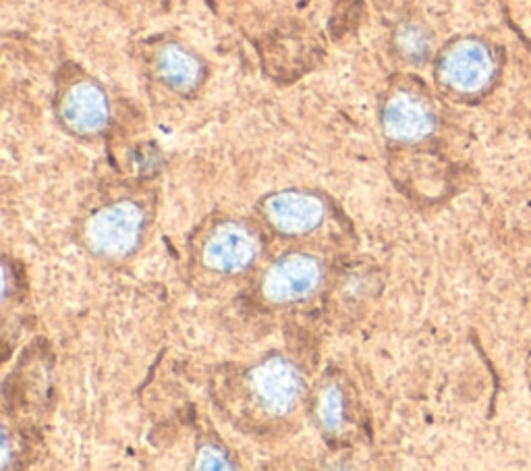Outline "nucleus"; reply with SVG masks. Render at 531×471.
Returning a JSON list of instances; mask_svg holds the SVG:
<instances>
[{
  "mask_svg": "<svg viewBox=\"0 0 531 471\" xmlns=\"http://www.w3.org/2000/svg\"><path fill=\"white\" fill-rule=\"evenodd\" d=\"M256 401L274 415L289 413L301 397V378L283 357H270L249 374Z\"/></svg>",
  "mask_w": 531,
  "mask_h": 471,
  "instance_id": "20e7f679",
  "label": "nucleus"
},
{
  "mask_svg": "<svg viewBox=\"0 0 531 471\" xmlns=\"http://www.w3.org/2000/svg\"><path fill=\"white\" fill-rule=\"evenodd\" d=\"M318 420L326 432H339L345 420V399L337 384L324 386L318 399Z\"/></svg>",
  "mask_w": 531,
  "mask_h": 471,
  "instance_id": "9d476101",
  "label": "nucleus"
},
{
  "mask_svg": "<svg viewBox=\"0 0 531 471\" xmlns=\"http://www.w3.org/2000/svg\"><path fill=\"white\" fill-rule=\"evenodd\" d=\"M326 214L324 202L310 193L285 191L264 202V216L270 225L285 235H303L314 231Z\"/></svg>",
  "mask_w": 531,
  "mask_h": 471,
  "instance_id": "39448f33",
  "label": "nucleus"
},
{
  "mask_svg": "<svg viewBox=\"0 0 531 471\" xmlns=\"http://www.w3.org/2000/svg\"><path fill=\"white\" fill-rule=\"evenodd\" d=\"M144 233V212L131 202L110 204L90 216L83 229L88 247L104 258L129 256Z\"/></svg>",
  "mask_w": 531,
  "mask_h": 471,
  "instance_id": "f03ea898",
  "label": "nucleus"
},
{
  "mask_svg": "<svg viewBox=\"0 0 531 471\" xmlns=\"http://www.w3.org/2000/svg\"><path fill=\"white\" fill-rule=\"evenodd\" d=\"M322 283V264L307 254H291L274 262L262 281V295L272 303H293L312 295Z\"/></svg>",
  "mask_w": 531,
  "mask_h": 471,
  "instance_id": "7ed1b4c3",
  "label": "nucleus"
},
{
  "mask_svg": "<svg viewBox=\"0 0 531 471\" xmlns=\"http://www.w3.org/2000/svg\"><path fill=\"white\" fill-rule=\"evenodd\" d=\"M156 71L164 83L179 92L193 90L202 79L200 59L179 44H169L158 52Z\"/></svg>",
  "mask_w": 531,
  "mask_h": 471,
  "instance_id": "1a4fd4ad",
  "label": "nucleus"
},
{
  "mask_svg": "<svg viewBox=\"0 0 531 471\" xmlns=\"http://www.w3.org/2000/svg\"><path fill=\"white\" fill-rule=\"evenodd\" d=\"M61 115L69 129L90 135L100 131L108 121L106 94L90 81H79L63 98Z\"/></svg>",
  "mask_w": 531,
  "mask_h": 471,
  "instance_id": "6e6552de",
  "label": "nucleus"
},
{
  "mask_svg": "<svg viewBox=\"0 0 531 471\" xmlns=\"http://www.w3.org/2000/svg\"><path fill=\"white\" fill-rule=\"evenodd\" d=\"M382 127L397 142H422L434 131V113L424 98L399 92L384 106Z\"/></svg>",
  "mask_w": 531,
  "mask_h": 471,
  "instance_id": "0eeeda50",
  "label": "nucleus"
},
{
  "mask_svg": "<svg viewBox=\"0 0 531 471\" xmlns=\"http://www.w3.org/2000/svg\"><path fill=\"white\" fill-rule=\"evenodd\" d=\"M397 46L409 61H424L430 52V36L415 25H405L397 36Z\"/></svg>",
  "mask_w": 531,
  "mask_h": 471,
  "instance_id": "9b49d317",
  "label": "nucleus"
},
{
  "mask_svg": "<svg viewBox=\"0 0 531 471\" xmlns=\"http://www.w3.org/2000/svg\"><path fill=\"white\" fill-rule=\"evenodd\" d=\"M498 63L494 50L478 40L463 38L444 50L438 63V77L444 88L459 96H480L496 79Z\"/></svg>",
  "mask_w": 531,
  "mask_h": 471,
  "instance_id": "f257e3e1",
  "label": "nucleus"
},
{
  "mask_svg": "<svg viewBox=\"0 0 531 471\" xmlns=\"http://www.w3.org/2000/svg\"><path fill=\"white\" fill-rule=\"evenodd\" d=\"M198 467L200 469H231V463L220 449L208 445L198 455Z\"/></svg>",
  "mask_w": 531,
  "mask_h": 471,
  "instance_id": "f8f14e48",
  "label": "nucleus"
},
{
  "mask_svg": "<svg viewBox=\"0 0 531 471\" xmlns=\"http://www.w3.org/2000/svg\"><path fill=\"white\" fill-rule=\"evenodd\" d=\"M256 237L237 223L218 225L204 243V262L218 272H239L254 262Z\"/></svg>",
  "mask_w": 531,
  "mask_h": 471,
  "instance_id": "423d86ee",
  "label": "nucleus"
}]
</instances>
